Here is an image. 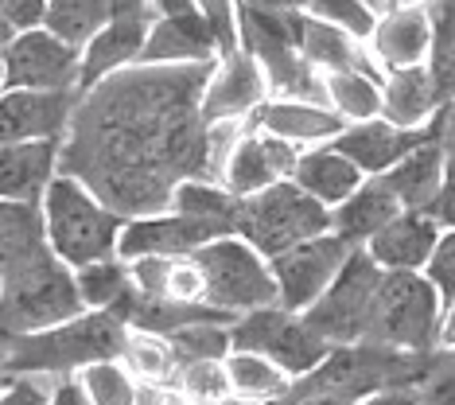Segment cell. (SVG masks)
<instances>
[{
    "label": "cell",
    "mask_w": 455,
    "mask_h": 405,
    "mask_svg": "<svg viewBox=\"0 0 455 405\" xmlns=\"http://www.w3.org/2000/svg\"><path fill=\"white\" fill-rule=\"evenodd\" d=\"M370 55L378 59V67L401 70V67H420L428 62V44H432V24H428V4L424 0H405V4L389 8L378 20L374 36L366 39Z\"/></svg>",
    "instance_id": "obj_20"
},
{
    "label": "cell",
    "mask_w": 455,
    "mask_h": 405,
    "mask_svg": "<svg viewBox=\"0 0 455 405\" xmlns=\"http://www.w3.org/2000/svg\"><path fill=\"white\" fill-rule=\"evenodd\" d=\"M4 78L8 86L24 90H75L82 78V51L51 36L47 28L16 31L4 47Z\"/></svg>",
    "instance_id": "obj_12"
},
{
    "label": "cell",
    "mask_w": 455,
    "mask_h": 405,
    "mask_svg": "<svg viewBox=\"0 0 455 405\" xmlns=\"http://www.w3.org/2000/svg\"><path fill=\"white\" fill-rule=\"evenodd\" d=\"M125 320L113 312L86 308L75 320L51 324L39 331H16V336H0V374H51V378H70V374L94 367L106 359H125L129 351Z\"/></svg>",
    "instance_id": "obj_2"
},
{
    "label": "cell",
    "mask_w": 455,
    "mask_h": 405,
    "mask_svg": "<svg viewBox=\"0 0 455 405\" xmlns=\"http://www.w3.org/2000/svg\"><path fill=\"white\" fill-rule=\"evenodd\" d=\"M152 20L148 16H113L106 28L82 47V78H78V93L90 90L94 82L117 75V70L140 62L144 39H148Z\"/></svg>",
    "instance_id": "obj_24"
},
{
    "label": "cell",
    "mask_w": 455,
    "mask_h": 405,
    "mask_svg": "<svg viewBox=\"0 0 455 405\" xmlns=\"http://www.w3.org/2000/svg\"><path fill=\"white\" fill-rule=\"evenodd\" d=\"M195 262L206 280V304L222 308L226 316H245L253 308L281 304V288H276L273 265L261 249H253L242 234H226L195 249Z\"/></svg>",
    "instance_id": "obj_8"
},
{
    "label": "cell",
    "mask_w": 455,
    "mask_h": 405,
    "mask_svg": "<svg viewBox=\"0 0 455 405\" xmlns=\"http://www.w3.org/2000/svg\"><path fill=\"white\" fill-rule=\"evenodd\" d=\"M75 280H78V293L86 300V308H101V312H109L132 288V273H129L125 257H106V262L82 265L75 269Z\"/></svg>",
    "instance_id": "obj_36"
},
{
    "label": "cell",
    "mask_w": 455,
    "mask_h": 405,
    "mask_svg": "<svg viewBox=\"0 0 455 405\" xmlns=\"http://www.w3.org/2000/svg\"><path fill=\"white\" fill-rule=\"evenodd\" d=\"M428 4L432 44H428V70L436 78L443 101H455V0H424Z\"/></svg>",
    "instance_id": "obj_34"
},
{
    "label": "cell",
    "mask_w": 455,
    "mask_h": 405,
    "mask_svg": "<svg viewBox=\"0 0 455 405\" xmlns=\"http://www.w3.org/2000/svg\"><path fill=\"white\" fill-rule=\"evenodd\" d=\"M0 8L8 12V20L28 31V28H44V12H47V0H0Z\"/></svg>",
    "instance_id": "obj_45"
},
{
    "label": "cell",
    "mask_w": 455,
    "mask_h": 405,
    "mask_svg": "<svg viewBox=\"0 0 455 405\" xmlns=\"http://www.w3.org/2000/svg\"><path fill=\"white\" fill-rule=\"evenodd\" d=\"M82 312L86 300L78 293L75 269L59 262L51 246H39L36 254L20 257L0 273V336L39 331L75 320Z\"/></svg>",
    "instance_id": "obj_4"
},
{
    "label": "cell",
    "mask_w": 455,
    "mask_h": 405,
    "mask_svg": "<svg viewBox=\"0 0 455 405\" xmlns=\"http://www.w3.org/2000/svg\"><path fill=\"white\" fill-rule=\"evenodd\" d=\"M299 16L304 12H276L237 0V47L261 62L273 98L327 101L323 75L299 51Z\"/></svg>",
    "instance_id": "obj_5"
},
{
    "label": "cell",
    "mask_w": 455,
    "mask_h": 405,
    "mask_svg": "<svg viewBox=\"0 0 455 405\" xmlns=\"http://www.w3.org/2000/svg\"><path fill=\"white\" fill-rule=\"evenodd\" d=\"M113 20V0H47L44 28L70 47H86Z\"/></svg>",
    "instance_id": "obj_31"
},
{
    "label": "cell",
    "mask_w": 455,
    "mask_h": 405,
    "mask_svg": "<svg viewBox=\"0 0 455 405\" xmlns=\"http://www.w3.org/2000/svg\"><path fill=\"white\" fill-rule=\"evenodd\" d=\"M350 249L355 246H347L335 231H327V234L307 238V242H296L284 254L268 257L276 288H281V304L292 312H307L327 293V285L339 277V269L347 265Z\"/></svg>",
    "instance_id": "obj_11"
},
{
    "label": "cell",
    "mask_w": 455,
    "mask_h": 405,
    "mask_svg": "<svg viewBox=\"0 0 455 405\" xmlns=\"http://www.w3.org/2000/svg\"><path fill=\"white\" fill-rule=\"evenodd\" d=\"M299 152L304 149H296V144H288V141L273 137V133H265V129H257V125L245 121V129L237 133L230 152H226L219 180L230 187L234 195L245 199V195H257V191H265V187H273L281 180H292Z\"/></svg>",
    "instance_id": "obj_13"
},
{
    "label": "cell",
    "mask_w": 455,
    "mask_h": 405,
    "mask_svg": "<svg viewBox=\"0 0 455 405\" xmlns=\"http://www.w3.org/2000/svg\"><path fill=\"white\" fill-rule=\"evenodd\" d=\"M214 62H132L82 90L63 137V172L125 218L168 211L188 180H219L242 121L203 117Z\"/></svg>",
    "instance_id": "obj_1"
},
{
    "label": "cell",
    "mask_w": 455,
    "mask_h": 405,
    "mask_svg": "<svg viewBox=\"0 0 455 405\" xmlns=\"http://www.w3.org/2000/svg\"><path fill=\"white\" fill-rule=\"evenodd\" d=\"M75 90H24L0 93V144L12 141H63L75 117Z\"/></svg>",
    "instance_id": "obj_14"
},
{
    "label": "cell",
    "mask_w": 455,
    "mask_h": 405,
    "mask_svg": "<svg viewBox=\"0 0 455 405\" xmlns=\"http://www.w3.org/2000/svg\"><path fill=\"white\" fill-rule=\"evenodd\" d=\"M230 351H253V355L273 359L288 378L315 370L331 351V343L307 324L304 312H292L284 304L253 308L237 316L230 324Z\"/></svg>",
    "instance_id": "obj_9"
},
{
    "label": "cell",
    "mask_w": 455,
    "mask_h": 405,
    "mask_svg": "<svg viewBox=\"0 0 455 405\" xmlns=\"http://www.w3.org/2000/svg\"><path fill=\"white\" fill-rule=\"evenodd\" d=\"M292 180L304 187L307 195H315L319 203L335 207V203H343L362 180H366V172H362L350 156L339 152L335 144H315V149L299 152Z\"/></svg>",
    "instance_id": "obj_28"
},
{
    "label": "cell",
    "mask_w": 455,
    "mask_h": 405,
    "mask_svg": "<svg viewBox=\"0 0 455 405\" xmlns=\"http://www.w3.org/2000/svg\"><path fill=\"white\" fill-rule=\"evenodd\" d=\"M417 405H455V351L432 347L417 382Z\"/></svg>",
    "instance_id": "obj_40"
},
{
    "label": "cell",
    "mask_w": 455,
    "mask_h": 405,
    "mask_svg": "<svg viewBox=\"0 0 455 405\" xmlns=\"http://www.w3.org/2000/svg\"><path fill=\"white\" fill-rule=\"evenodd\" d=\"M299 51L312 62L319 75H335V70H366L374 78H386V70L378 67V59L370 55V44L350 31L327 24L312 12L299 16Z\"/></svg>",
    "instance_id": "obj_25"
},
{
    "label": "cell",
    "mask_w": 455,
    "mask_h": 405,
    "mask_svg": "<svg viewBox=\"0 0 455 405\" xmlns=\"http://www.w3.org/2000/svg\"><path fill=\"white\" fill-rule=\"evenodd\" d=\"M16 24H12V20H8V12H4V8H0V51H4L8 44H12V39H16Z\"/></svg>",
    "instance_id": "obj_52"
},
{
    "label": "cell",
    "mask_w": 455,
    "mask_h": 405,
    "mask_svg": "<svg viewBox=\"0 0 455 405\" xmlns=\"http://www.w3.org/2000/svg\"><path fill=\"white\" fill-rule=\"evenodd\" d=\"M39 246H47L44 211L32 203H4L0 199V273H4L8 265H16L20 257L36 254Z\"/></svg>",
    "instance_id": "obj_33"
},
{
    "label": "cell",
    "mask_w": 455,
    "mask_h": 405,
    "mask_svg": "<svg viewBox=\"0 0 455 405\" xmlns=\"http://www.w3.org/2000/svg\"><path fill=\"white\" fill-rule=\"evenodd\" d=\"M214 238H226V234H219L203 218L168 207V211H156V215L129 218L125 231H121L117 254L125 262H132V257H188L206 242H214Z\"/></svg>",
    "instance_id": "obj_15"
},
{
    "label": "cell",
    "mask_w": 455,
    "mask_h": 405,
    "mask_svg": "<svg viewBox=\"0 0 455 405\" xmlns=\"http://www.w3.org/2000/svg\"><path fill=\"white\" fill-rule=\"evenodd\" d=\"M226 374H230L234 398L253 405H276L284 398V390L292 386V378L273 359L253 355V351H230L226 355Z\"/></svg>",
    "instance_id": "obj_29"
},
{
    "label": "cell",
    "mask_w": 455,
    "mask_h": 405,
    "mask_svg": "<svg viewBox=\"0 0 455 405\" xmlns=\"http://www.w3.org/2000/svg\"><path fill=\"white\" fill-rule=\"evenodd\" d=\"M424 273H428V280L440 288L443 304H451L455 300V226H443L440 231V242H436V249H432Z\"/></svg>",
    "instance_id": "obj_42"
},
{
    "label": "cell",
    "mask_w": 455,
    "mask_h": 405,
    "mask_svg": "<svg viewBox=\"0 0 455 405\" xmlns=\"http://www.w3.org/2000/svg\"><path fill=\"white\" fill-rule=\"evenodd\" d=\"M44 234L47 246L55 249L59 262L70 269L106 262V257H121V231L129 218L101 199L98 191H90L82 180L59 172L55 183L47 187L44 203Z\"/></svg>",
    "instance_id": "obj_3"
},
{
    "label": "cell",
    "mask_w": 455,
    "mask_h": 405,
    "mask_svg": "<svg viewBox=\"0 0 455 405\" xmlns=\"http://www.w3.org/2000/svg\"><path fill=\"white\" fill-rule=\"evenodd\" d=\"M312 16L327 20V24L350 31V36L358 39H370L378 28V8L370 4V0H312V8H307Z\"/></svg>",
    "instance_id": "obj_41"
},
{
    "label": "cell",
    "mask_w": 455,
    "mask_h": 405,
    "mask_svg": "<svg viewBox=\"0 0 455 405\" xmlns=\"http://www.w3.org/2000/svg\"><path fill=\"white\" fill-rule=\"evenodd\" d=\"M175 390L188 393L195 405H222L234 398L230 374H226V359H191L175 374Z\"/></svg>",
    "instance_id": "obj_38"
},
{
    "label": "cell",
    "mask_w": 455,
    "mask_h": 405,
    "mask_svg": "<svg viewBox=\"0 0 455 405\" xmlns=\"http://www.w3.org/2000/svg\"><path fill=\"white\" fill-rule=\"evenodd\" d=\"M195 8L206 16L214 39H219V59L237 51V0H195Z\"/></svg>",
    "instance_id": "obj_43"
},
{
    "label": "cell",
    "mask_w": 455,
    "mask_h": 405,
    "mask_svg": "<svg viewBox=\"0 0 455 405\" xmlns=\"http://www.w3.org/2000/svg\"><path fill=\"white\" fill-rule=\"evenodd\" d=\"M8 382H12V374H0V390H4V386H8Z\"/></svg>",
    "instance_id": "obj_55"
},
{
    "label": "cell",
    "mask_w": 455,
    "mask_h": 405,
    "mask_svg": "<svg viewBox=\"0 0 455 405\" xmlns=\"http://www.w3.org/2000/svg\"><path fill=\"white\" fill-rule=\"evenodd\" d=\"M405 207L393 195V187L386 183V175H366L343 203L331 207V231L343 238L347 246H366L381 226L393 223Z\"/></svg>",
    "instance_id": "obj_23"
},
{
    "label": "cell",
    "mask_w": 455,
    "mask_h": 405,
    "mask_svg": "<svg viewBox=\"0 0 455 405\" xmlns=\"http://www.w3.org/2000/svg\"><path fill=\"white\" fill-rule=\"evenodd\" d=\"M443 175H448V152L428 133L397 168L386 172V183L393 187V195L401 199L405 211H432V203L440 199Z\"/></svg>",
    "instance_id": "obj_26"
},
{
    "label": "cell",
    "mask_w": 455,
    "mask_h": 405,
    "mask_svg": "<svg viewBox=\"0 0 455 405\" xmlns=\"http://www.w3.org/2000/svg\"><path fill=\"white\" fill-rule=\"evenodd\" d=\"M250 125L296 144V149H315V144L335 141L347 129V117H339L327 101L315 98H268L253 109Z\"/></svg>",
    "instance_id": "obj_18"
},
{
    "label": "cell",
    "mask_w": 455,
    "mask_h": 405,
    "mask_svg": "<svg viewBox=\"0 0 455 405\" xmlns=\"http://www.w3.org/2000/svg\"><path fill=\"white\" fill-rule=\"evenodd\" d=\"M443 296L424 269H386L378 304L362 343L393 351H432L440 347Z\"/></svg>",
    "instance_id": "obj_6"
},
{
    "label": "cell",
    "mask_w": 455,
    "mask_h": 405,
    "mask_svg": "<svg viewBox=\"0 0 455 405\" xmlns=\"http://www.w3.org/2000/svg\"><path fill=\"white\" fill-rule=\"evenodd\" d=\"M443 106L436 78H432L428 62L420 67H401L389 70L381 82V117H389L393 125H405V129H424L436 109Z\"/></svg>",
    "instance_id": "obj_27"
},
{
    "label": "cell",
    "mask_w": 455,
    "mask_h": 405,
    "mask_svg": "<svg viewBox=\"0 0 455 405\" xmlns=\"http://www.w3.org/2000/svg\"><path fill=\"white\" fill-rule=\"evenodd\" d=\"M440 231L443 226L432 211H401L362 249H370V257L381 269H424L440 242Z\"/></svg>",
    "instance_id": "obj_22"
},
{
    "label": "cell",
    "mask_w": 455,
    "mask_h": 405,
    "mask_svg": "<svg viewBox=\"0 0 455 405\" xmlns=\"http://www.w3.org/2000/svg\"><path fill=\"white\" fill-rule=\"evenodd\" d=\"M63 172V141L0 144V199L39 207L55 175Z\"/></svg>",
    "instance_id": "obj_17"
},
{
    "label": "cell",
    "mask_w": 455,
    "mask_h": 405,
    "mask_svg": "<svg viewBox=\"0 0 455 405\" xmlns=\"http://www.w3.org/2000/svg\"><path fill=\"white\" fill-rule=\"evenodd\" d=\"M358 405H417V393L412 390H378L370 398H362Z\"/></svg>",
    "instance_id": "obj_48"
},
{
    "label": "cell",
    "mask_w": 455,
    "mask_h": 405,
    "mask_svg": "<svg viewBox=\"0 0 455 405\" xmlns=\"http://www.w3.org/2000/svg\"><path fill=\"white\" fill-rule=\"evenodd\" d=\"M51 405H90V401H86V393H82V386H78L75 374H70V378H63L55 390H51Z\"/></svg>",
    "instance_id": "obj_47"
},
{
    "label": "cell",
    "mask_w": 455,
    "mask_h": 405,
    "mask_svg": "<svg viewBox=\"0 0 455 405\" xmlns=\"http://www.w3.org/2000/svg\"><path fill=\"white\" fill-rule=\"evenodd\" d=\"M432 215L440 226H455V156H448V175H443L440 199L432 203Z\"/></svg>",
    "instance_id": "obj_46"
},
{
    "label": "cell",
    "mask_w": 455,
    "mask_h": 405,
    "mask_svg": "<svg viewBox=\"0 0 455 405\" xmlns=\"http://www.w3.org/2000/svg\"><path fill=\"white\" fill-rule=\"evenodd\" d=\"M440 347H451L455 351V300L443 304V324H440Z\"/></svg>",
    "instance_id": "obj_50"
},
{
    "label": "cell",
    "mask_w": 455,
    "mask_h": 405,
    "mask_svg": "<svg viewBox=\"0 0 455 405\" xmlns=\"http://www.w3.org/2000/svg\"><path fill=\"white\" fill-rule=\"evenodd\" d=\"M222 405H253V401H242V398H226Z\"/></svg>",
    "instance_id": "obj_54"
},
{
    "label": "cell",
    "mask_w": 455,
    "mask_h": 405,
    "mask_svg": "<svg viewBox=\"0 0 455 405\" xmlns=\"http://www.w3.org/2000/svg\"><path fill=\"white\" fill-rule=\"evenodd\" d=\"M125 362L140 382H160V386H175V374H180V359L168 347V339L144 336V331H132L129 336Z\"/></svg>",
    "instance_id": "obj_37"
},
{
    "label": "cell",
    "mask_w": 455,
    "mask_h": 405,
    "mask_svg": "<svg viewBox=\"0 0 455 405\" xmlns=\"http://www.w3.org/2000/svg\"><path fill=\"white\" fill-rule=\"evenodd\" d=\"M386 280L370 249H350L347 265L339 269V277L327 285V293L304 312V320L323 336L331 347H343V343H362L370 331V316L378 304V288Z\"/></svg>",
    "instance_id": "obj_10"
},
{
    "label": "cell",
    "mask_w": 455,
    "mask_h": 405,
    "mask_svg": "<svg viewBox=\"0 0 455 405\" xmlns=\"http://www.w3.org/2000/svg\"><path fill=\"white\" fill-rule=\"evenodd\" d=\"M268 78L250 51L237 47L234 55H222L214 62L211 78L203 90V117L211 125H226V121H250L253 109L268 101Z\"/></svg>",
    "instance_id": "obj_16"
},
{
    "label": "cell",
    "mask_w": 455,
    "mask_h": 405,
    "mask_svg": "<svg viewBox=\"0 0 455 405\" xmlns=\"http://www.w3.org/2000/svg\"><path fill=\"white\" fill-rule=\"evenodd\" d=\"M0 405H51V390L39 386L32 374H20L0 390Z\"/></svg>",
    "instance_id": "obj_44"
},
{
    "label": "cell",
    "mask_w": 455,
    "mask_h": 405,
    "mask_svg": "<svg viewBox=\"0 0 455 405\" xmlns=\"http://www.w3.org/2000/svg\"><path fill=\"white\" fill-rule=\"evenodd\" d=\"M8 90V78H4V51H0V93Z\"/></svg>",
    "instance_id": "obj_53"
},
{
    "label": "cell",
    "mask_w": 455,
    "mask_h": 405,
    "mask_svg": "<svg viewBox=\"0 0 455 405\" xmlns=\"http://www.w3.org/2000/svg\"><path fill=\"white\" fill-rule=\"evenodd\" d=\"M331 231V207L307 195L296 180H281L257 195H245L237 211V234L265 257H276L296 242Z\"/></svg>",
    "instance_id": "obj_7"
},
{
    "label": "cell",
    "mask_w": 455,
    "mask_h": 405,
    "mask_svg": "<svg viewBox=\"0 0 455 405\" xmlns=\"http://www.w3.org/2000/svg\"><path fill=\"white\" fill-rule=\"evenodd\" d=\"M175 211H188L203 223H211L219 234H237V211H242V195H234L222 180H188L175 187Z\"/></svg>",
    "instance_id": "obj_30"
},
{
    "label": "cell",
    "mask_w": 455,
    "mask_h": 405,
    "mask_svg": "<svg viewBox=\"0 0 455 405\" xmlns=\"http://www.w3.org/2000/svg\"><path fill=\"white\" fill-rule=\"evenodd\" d=\"M292 405H358V401H350V398H339V393H307V398H299Z\"/></svg>",
    "instance_id": "obj_51"
},
{
    "label": "cell",
    "mask_w": 455,
    "mask_h": 405,
    "mask_svg": "<svg viewBox=\"0 0 455 405\" xmlns=\"http://www.w3.org/2000/svg\"><path fill=\"white\" fill-rule=\"evenodd\" d=\"M381 82L366 70H335V75H323V93L327 106L339 113V117L350 121H366L381 113Z\"/></svg>",
    "instance_id": "obj_32"
},
{
    "label": "cell",
    "mask_w": 455,
    "mask_h": 405,
    "mask_svg": "<svg viewBox=\"0 0 455 405\" xmlns=\"http://www.w3.org/2000/svg\"><path fill=\"white\" fill-rule=\"evenodd\" d=\"M219 59V39L199 8L188 12L156 16L144 39L140 62H164V67H180V62H214Z\"/></svg>",
    "instance_id": "obj_21"
},
{
    "label": "cell",
    "mask_w": 455,
    "mask_h": 405,
    "mask_svg": "<svg viewBox=\"0 0 455 405\" xmlns=\"http://www.w3.org/2000/svg\"><path fill=\"white\" fill-rule=\"evenodd\" d=\"M245 4L276 8V12H307V8H312V0H245Z\"/></svg>",
    "instance_id": "obj_49"
},
{
    "label": "cell",
    "mask_w": 455,
    "mask_h": 405,
    "mask_svg": "<svg viewBox=\"0 0 455 405\" xmlns=\"http://www.w3.org/2000/svg\"><path fill=\"white\" fill-rule=\"evenodd\" d=\"M424 137H428V125H424V129H405V125H393L389 117L378 113V117H366V121H350L331 144L343 156H350L366 175H386L389 168H397Z\"/></svg>",
    "instance_id": "obj_19"
},
{
    "label": "cell",
    "mask_w": 455,
    "mask_h": 405,
    "mask_svg": "<svg viewBox=\"0 0 455 405\" xmlns=\"http://www.w3.org/2000/svg\"><path fill=\"white\" fill-rule=\"evenodd\" d=\"M82 393H86L90 405H137V390L140 378L129 370L125 359H106L94 362V367L75 374Z\"/></svg>",
    "instance_id": "obj_35"
},
{
    "label": "cell",
    "mask_w": 455,
    "mask_h": 405,
    "mask_svg": "<svg viewBox=\"0 0 455 405\" xmlns=\"http://www.w3.org/2000/svg\"><path fill=\"white\" fill-rule=\"evenodd\" d=\"M168 339V347L175 351V359L191 362V359H226L230 355V324H222V320H206V324H191V328H180L172 331V336H160Z\"/></svg>",
    "instance_id": "obj_39"
}]
</instances>
